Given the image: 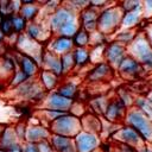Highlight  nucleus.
I'll list each match as a JSON object with an SVG mask.
<instances>
[{
  "label": "nucleus",
  "instance_id": "f257e3e1",
  "mask_svg": "<svg viewBox=\"0 0 152 152\" xmlns=\"http://www.w3.org/2000/svg\"><path fill=\"white\" fill-rule=\"evenodd\" d=\"M124 13L125 11L120 6V4H113L112 6L102 10L99 17L97 30L106 37L116 33L121 27Z\"/></svg>",
  "mask_w": 152,
  "mask_h": 152
},
{
  "label": "nucleus",
  "instance_id": "f03ea898",
  "mask_svg": "<svg viewBox=\"0 0 152 152\" xmlns=\"http://www.w3.org/2000/svg\"><path fill=\"white\" fill-rule=\"evenodd\" d=\"M127 52L128 56L137 59L147 72L152 71V46L141 30L137 34L135 39L127 45Z\"/></svg>",
  "mask_w": 152,
  "mask_h": 152
},
{
  "label": "nucleus",
  "instance_id": "7ed1b4c3",
  "mask_svg": "<svg viewBox=\"0 0 152 152\" xmlns=\"http://www.w3.org/2000/svg\"><path fill=\"white\" fill-rule=\"evenodd\" d=\"M124 122L125 125L131 126L138 131L145 141H148L150 145H152V120L144 112H141L135 106L128 108Z\"/></svg>",
  "mask_w": 152,
  "mask_h": 152
},
{
  "label": "nucleus",
  "instance_id": "20e7f679",
  "mask_svg": "<svg viewBox=\"0 0 152 152\" xmlns=\"http://www.w3.org/2000/svg\"><path fill=\"white\" fill-rule=\"evenodd\" d=\"M52 134L75 138L82 131L81 119L71 113H65L49 125Z\"/></svg>",
  "mask_w": 152,
  "mask_h": 152
},
{
  "label": "nucleus",
  "instance_id": "39448f33",
  "mask_svg": "<svg viewBox=\"0 0 152 152\" xmlns=\"http://www.w3.org/2000/svg\"><path fill=\"white\" fill-rule=\"evenodd\" d=\"M77 20H80V14L62 1V5L48 18V25L52 36H57L65 25Z\"/></svg>",
  "mask_w": 152,
  "mask_h": 152
},
{
  "label": "nucleus",
  "instance_id": "423d86ee",
  "mask_svg": "<svg viewBox=\"0 0 152 152\" xmlns=\"http://www.w3.org/2000/svg\"><path fill=\"white\" fill-rule=\"evenodd\" d=\"M13 94L12 96L15 100H20V101H31V102H38L40 103L43 101V99L45 97V95L48 94L40 86L38 78L34 80H28L25 83H23L21 86L14 88V89H10Z\"/></svg>",
  "mask_w": 152,
  "mask_h": 152
},
{
  "label": "nucleus",
  "instance_id": "0eeeda50",
  "mask_svg": "<svg viewBox=\"0 0 152 152\" xmlns=\"http://www.w3.org/2000/svg\"><path fill=\"white\" fill-rule=\"evenodd\" d=\"M112 140L113 142L129 146L137 151L141 150L147 144L138 131H135L133 127L127 126L125 124L112 135Z\"/></svg>",
  "mask_w": 152,
  "mask_h": 152
},
{
  "label": "nucleus",
  "instance_id": "6e6552de",
  "mask_svg": "<svg viewBox=\"0 0 152 152\" xmlns=\"http://www.w3.org/2000/svg\"><path fill=\"white\" fill-rule=\"evenodd\" d=\"M15 46H17V52L32 57L42 66V58H43V53L45 51V48L43 46L42 43H38V42L31 39L25 33H21L18 36Z\"/></svg>",
  "mask_w": 152,
  "mask_h": 152
},
{
  "label": "nucleus",
  "instance_id": "1a4fd4ad",
  "mask_svg": "<svg viewBox=\"0 0 152 152\" xmlns=\"http://www.w3.org/2000/svg\"><path fill=\"white\" fill-rule=\"evenodd\" d=\"M75 101L76 100H70L68 97L62 96L55 90L45 95L43 101L38 104V109H51V110L69 113Z\"/></svg>",
  "mask_w": 152,
  "mask_h": 152
},
{
  "label": "nucleus",
  "instance_id": "9d476101",
  "mask_svg": "<svg viewBox=\"0 0 152 152\" xmlns=\"http://www.w3.org/2000/svg\"><path fill=\"white\" fill-rule=\"evenodd\" d=\"M116 71L119 72V75H120L121 78L127 80V81H137V80H140V78H142L147 74V71L145 70V68L137 59H134L131 56H127L122 61V63L120 64V66L118 68Z\"/></svg>",
  "mask_w": 152,
  "mask_h": 152
},
{
  "label": "nucleus",
  "instance_id": "9b49d317",
  "mask_svg": "<svg viewBox=\"0 0 152 152\" xmlns=\"http://www.w3.org/2000/svg\"><path fill=\"white\" fill-rule=\"evenodd\" d=\"M128 56L127 45L119 43L116 40H112L107 43L104 50V62L108 63L115 71L122 63V61Z\"/></svg>",
  "mask_w": 152,
  "mask_h": 152
},
{
  "label": "nucleus",
  "instance_id": "f8f14e48",
  "mask_svg": "<svg viewBox=\"0 0 152 152\" xmlns=\"http://www.w3.org/2000/svg\"><path fill=\"white\" fill-rule=\"evenodd\" d=\"M25 34L28 36L31 39L38 42V43H45L52 38V33L49 28L48 20L44 21L43 19H37L34 21H31L27 24Z\"/></svg>",
  "mask_w": 152,
  "mask_h": 152
},
{
  "label": "nucleus",
  "instance_id": "ddd939ff",
  "mask_svg": "<svg viewBox=\"0 0 152 152\" xmlns=\"http://www.w3.org/2000/svg\"><path fill=\"white\" fill-rule=\"evenodd\" d=\"M127 107L122 103V101L118 97L114 96L110 99L108 107L106 109V113L103 115V119L113 122V124H118V125H122V122L125 121L126 114H127Z\"/></svg>",
  "mask_w": 152,
  "mask_h": 152
},
{
  "label": "nucleus",
  "instance_id": "4468645a",
  "mask_svg": "<svg viewBox=\"0 0 152 152\" xmlns=\"http://www.w3.org/2000/svg\"><path fill=\"white\" fill-rule=\"evenodd\" d=\"M75 145L77 152H94L101 147V139L99 134L81 131L75 138Z\"/></svg>",
  "mask_w": 152,
  "mask_h": 152
},
{
  "label": "nucleus",
  "instance_id": "2eb2a0df",
  "mask_svg": "<svg viewBox=\"0 0 152 152\" xmlns=\"http://www.w3.org/2000/svg\"><path fill=\"white\" fill-rule=\"evenodd\" d=\"M115 70L106 62L93 65L87 72V81L91 83H106L114 77Z\"/></svg>",
  "mask_w": 152,
  "mask_h": 152
},
{
  "label": "nucleus",
  "instance_id": "dca6fc26",
  "mask_svg": "<svg viewBox=\"0 0 152 152\" xmlns=\"http://www.w3.org/2000/svg\"><path fill=\"white\" fill-rule=\"evenodd\" d=\"M51 131L49 126L38 122V124H28L27 122V132H26V141L32 144H39L45 140H50Z\"/></svg>",
  "mask_w": 152,
  "mask_h": 152
},
{
  "label": "nucleus",
  "instance_id": "f3484780",
  "mask_svg": "<svg viewBox=\"0 0 152 152\" xmlns=\"http://www.w3.org/2000/svg\"><path fill=\"white\" fill-rule=\"evenodd\" d=\"M15 57H17V63H18V68L30 78V80H34L38 78V75L42 70V66L30 56L15 52Z\"/></svg>",
  "mask_w": 152,
  "mask_h": 152
},
{
  "label": "nucleus",
  "instance_id": "a211bd4d",
  "mask_svg": "<svg viewBox=\"0 0 152 152\" xmlns=\"http://www.w3.org/2000/svg\"><path fill=\"white\" fill-rule=\"evenodd\" d=\"M48 50L52 51L57 56H63L68 52H71L75 49L72 38H66L62 36H52L48 43Z\"/></svg>",
  "mask_w": 152,
  "mask_h": 152
},
{
  "label": "nucleus",
  "instance_id": "6ab92c4d",
  "mask_svg": "<svg viewBox=\"0 0 152 152\" xmlns=\"http://www.w3.org/2000/svg\"><path fill=\"white\" fill-rule=\"evenodd\" d=\"M99 17H100V11L88 7L84 11L80 13V24L81 28L88 31L89 33H93L97 31V23H99Z\"/></svg>",
  "mask_w": 152,
  "mask_h": 152
},
{
  "label": "nucleus",
  "instance_id": "aec40b11",
  "mask_svg": "<svg viewBox=\"0 0 152 152\" xmlns=\"http://www.w3.org/2000/svg\"><path fill=\"white\" fill-rule=\"evenodd\" d=\"M42 69L49 70V71L56 74L57 76H59L61 78L64 77L62 63H61V56H57L56 53L48 50L46 48H45V51H44L43 58H42Z\"/></svg>",
  "mask_w": 152,
  "mask_h": 152
},
{
  "label": "nucleus",
  "instance_id": "412c9836",
  "mask_svg": "<svg viewBox=\"0 0 152 152\" xmlns=\"http://www.w3.org/2000/svg\"><path fill=\"white\" fill-rule=\"evenodd\" d=\"M23 7L19 12V14L27 21H34L38 19L40 11H42V5L40 1H34V0H21Z\"/></svg>",
  "mask_w": 152,
  "mask_h": 152
},
{
  "label": "nucleus",
  "instance_id": "4be33fe9",
  "mask_svg": "<svg viewBox=\"0 0 152 152\" xmlns=\"http://www.w3.org/2000/svg\"><path fill=\"white\" fill-rule=\"evenodd\" d=\"M38 81L42 86V88L46 91V93H51V91H55L58 86L61 84L62 80L59 76H57L56 74L49 71V70H44L42 69L39 75H38Z\"/></svg>",
  "mask_w": 152,
  "mask_h": 152
},
{
  "label": "nucleus",
  "instance_id": "5701e85b",
  "mask_svg": "<svg viewBox=\"0 0 152 152\" xmlns=\"http://www.w3.org/2000/svg\"><path fill=\"white\" fill-rule=\"evenodd\" d=\"M81 124H82V131L99 135L102 132V120L91 112L86 113L81 118Z\"/></svg>",
  "mask_w": 152,
  "mask_h": 152
},
{
  "label": "nucleus",
  "instance_id": "b1692460",
  "mask_svg": "<svg viewBox=\"0 0 152 152\" xmlns=\"http://www.w3.org/2000/svg\"><path fill=\"white\" fill-rule=\"evenodd\" d=\"M142 17H144L142 7H141V8L133 10V11L125 12V13H124V17H122V21H121V27H120V30L138 28L137 26H139L140 21L142 20Z\"/></svg>",
  "mask_w": 152,
  "mask_h": 152
},
{
  "label": "nucleus",
  "instance_id": "393cba45",
  "mask_svg": "<svg viewBox=\"0 0 152 152\" xmlns=\"http://www.w3.org/2000/svg\"><path fill=\"white\" fill-rule=\"evenodd\" d=\"M50 144L52 145L55 152H66L70 148L75 147V140L74 138L69 137H63V135H57V134H51L50 137Z\"/></svg>",
  "mask_w": 152,
  "mask_h": 152
},
{
  "label": "nucleus",
  "instance_id": "a878e982",
  "mask_svg": "<svg viewBox=\"0 0 152 152\" xmlns=\"http://www.w3.org/2000/svg\"><path fill=\"white\" fill-rule=\"evenodd\" d=\"M110 96L106 95V94H101V95H97L95 97H93L90 101H89V107L91 109V113H94L95 115H101L103 116L104 113H106V109L108 107V103L110 101Z\"/></svg>",
  "mask_w": 152,
  "mask_h": 152
},
{
  "label": "nucleus",
  "instance_id": "bb28decb",
  "mask_svg": "<svg viewBox=\"0 0 152 152\" xmlns=\"http://www.w3.org/2000/svg\"><path fill=\"white\" fill-rule=\"evenodd\" d=\"M18 142H20V141H19V139L14 132L13 125H6V127L2 132V135L0 138V148L7 151L8 148L17 145Z\"/></svg>",
  "mask_w": 152,
  "mask_h": 152
},
{
  "label": "nucleus",
  "instance_id": "cd10ccee",
  "mask_svg": "<svg viewBox=\"0 0 152 152\" xmlns=\"http://www.w3.org/2000/svg\"><path fill=\"white\" fill-rule=\"evenodd\" d=\"M56 91L64 97H68L70 100H76V97L78 95V84L75 81L65 80V81L61 82V84L58 86Z\"/></svg>",
  "mask_w": 152,
  "mask_h": 152
},
{
  "label": "nucleus",
  "instance_id": "c85d7f7f",
  "mask_svg": "<svg viewBox=\"0 0 152 152\" xmlns=\"http://www.w3.org/2000/svg\"><path fill=\"white\" fill-rule=\"evenodd\" d=\"M76 69H82L90 64V48H75L72 50Z\"/></svg>",
  "mask_w": 152,
  "mask_h": 152
},
{
  "label": "nucleus",
  "instance_id": "c756f323",
  "mask_svg": "<svg viewBox=\"0 0 152 152\" xmlns=\"http://www.w3.org/2000/svg\"><path fill=\"white\" fill-rule=\"evenodd\" d=\"M139 28H128V30H119L116 33H115V38H114V40H116V42H119V43H122V44H125V45H128V44H131L134 39H135V37H137V34L139 33Z\"/></svg>",
  "mask_w": 152,
  "mask_h": 152
},
{
  "label": "nucleus",
  "instance_id": "7c9ffc66",
  "mask_svg": "<svg viewBox=\"0 0 152 152\" xmlns=\"http://www.w3.org/2000/svg\"><path fill=\"white\" fill-rule=\"evenodd\" d=\"M72 42L75 48H90V33L83 28H80V31L72 38Z\"/></svg>",
  "mask_w": 152,
  "mask_h": 152
},
{
  "label": "nucleus",
  "instance_id": "2f4dec72",
  "mask_svg": "<svg viewBox=\"0 0 152 152\" xmlns=\"http://www.w3.org/2000/svg\"><path fill=\"white\" fill-rule=\"evenodd\" d=\"M61 63H62V69H63V76H66L71 74L74 70H76V64H75L72 51L61 56Z\"/></svg>",
  "mask_w": 152,
  "mask_h": 152
},
{
  "label": "nucleus",
  "instance_id": "473e14b6",
  "mask_svg": "<svg viewBox=\"0 0 152 152\" xmlns=\"http://www.w3.org/2000/svg\"><path fill=\"white\" fill-rule=\"evenodd\" d=\"M106 45H99V46H93L90 48V64H100L104 62V50H106Z\"/></svg>",
  "mask_w": 152,
  "mask_h": 152
},
{
  "label": "nucleus",
  "instance_id": "72a5a7b5",
  "mask_svg": "<svg viewBox=\"0 0 152 152\" xmlns=\"http://www.w3.org/2000/svg\"><path fill=\"white\" fill-rule=\"evenodd\" d=\"M11 18H12V24H13L14 33H17V34L25 33L28 23H27V21H26L19 13H18V14H13V15H11Z\"/></svg>",
  "mask_w": 152,
  "mask_h": 152
},
{
  "label": "nucleus",
  "instance_id": "f704fd0d",
  "mask_svg": "<svg viewBox=\"0 0 152 152\" xmlns=\"http://www.w3.org/2000/svg\"><path fill=\"white\" fill-rule=\"evenodd\" d=\"M28 80H30V78L18 68V69L15 70V72L12 75L10 82H8V88H10V89H14V88L21 86L23 83H25V82L28 81Z\"/></svg>",
  "mask_w": 152,
  "mask_h": 152
},
{
  "label": "nucleus",
  "instance_id": "c9c22d12",
  "mask_svg": "<svg viewBox=\"0 0 152 152\" xmlns=\"http://www.w3.org/2000/svg\"><path fill=\"white\" fill-rule=\"evenodd\" d=\"M116 96L122 101V103H124L127 108H131V107L134 106L135 97L132 95V93H131L128 89H126V88H120V89H118Z\"/></svg>",
  "mask_w": 152,
  "mask_h": 152
},
{
  "label": "nucleus",
  "instance_id": "e433bc0d",
  "mask_svg": "<svg viewBox=\"0 0 152 152\" xmlns=\"http://www.w3.org/2000/svg\"><path fill=\"white\" fill-rule=\"evenodd\" d=\"M64 4L68 5L71 10H74L78 14L86 8L90 7V1H86V0H68V1H64Z\"/></svg>",
  "mask_w": 152,
  "mask_h": 152
},
{
  "label": "nucleus",
  "instance_id": "4c0bfd02",
  "mask_svg": "<svg viewBox=\"0 0 152 152\" xmlns=\"http://www.w3.org/2000/svg\"><path fill=\"white\" fill-rule=\"evenodd\" d=\"M14 132L19 139L20 142H25L26 141V132H27V122L25 121H19L15 125H13Z\"/></svg>",
  "mask_w": 152,
  "mask_h": 152
},
{
  "label": "nucleus",
  "instance_id": "58836bf2",
  "mask_svg": "<svg viewBox=\"0 0 152 152\" xmlns=\"http://www.w3.org/2000/svg\"><path fill=\"white\" fill-rule=\"evenodd\" d=\"M0 30L4 32V34H5L6 37H10L11 34L14 33L11 15H10V17H4V19H2V21H1V24H0Z\"/></svg>",
  "mask_w": 152,
  "mask_h": 152
},
{
  "label": "nucleus",
  "instance_id": "ea45409f",
  "mask_svg": "<svg viewBox=\"0 0 152 152\" xmlns=\"http://www.w3.org/2000/svg\"><path fill=\"white\" fill-rule=\"evenodd\" d=\"M106 44V36L101 33L99 30L90 33V48L93 46H99Z\"/></svg>",
  "mask_w": 152,
  "mask_h": 152
},
{
  "label": "nucleus",
  "instance_id": "a19ab883",
  "mask_svg": "<svg viewBox=\"0 0 152 152\" xmlns=\"http://www.w3.org/2000/svg\"><path fill=\"white\" fill-rule=\"evenodd\" d=\"M69 113H71V114H74V115H76V116H78V118L81 119V118H82L86 113H88V112L86 110V107H84L83 103H81V102H78V101H75Z\"/></svg>",
  "mask_w": 152,
  "mask_h": 152
},
{
  "label": "nucleus",
  "instance_id": "79ce46f5",
  "mask_svg": "<svg viewBox=\"0 0 152 152\" xmlns=\"http://www.w3.org/2000/svg\"><path fill=\"white\" fill-rule=\"evenodd\" d=\"M120 6L122 7V10L125 12H128V11H133V10H137V8H141L142 7V1H122V2H119Z\"/></svg>",
  "mask_w": 152,
  "mask_h": 152
},
{
  "label": "nucleus",
  "instance_id": "37998d69",
  "mask_svg": "<svg viewBox=\"0 0 152 152\" xmlns=\"http://www.w3.org/2000/svg\"><path fill=\"white\" fill-rule=\"evenodd\" d=\"M114 2H109V1H104V0H95V1H90V7L97 10V11H102L109 6H112Z\"/></svg>",
  "mask_w": 152,
  "mask_h": 152
},
{
  "label": "nucleus",
  "instance_id": "c03bdc74",
  "mask_svg": "<svg viewBox=\"0 0 152 152\" xmlns=\"http://www.w3.org/2000/svg\"><path fill=\"white\" fill-rule=\"evenodd\" d=\"M0 13L4 17H10L12 15L11 11V0H2L0 1Z\"/></svg>",
  "mask_w": 152,
  "mask_h": 152
},
{
  "label": "nucleus",
  "instance_id": "a18cd8bd",
  "mask_svg": "<svg viewBox=\"0 0 152 152\" xmlns=\"http://www.w3.org/2000/svg\"><path fill=\"white\" fill-rule=\"evenodd\" d=\"M38 150L39 152H55L52 145L50 144L49 140H45V141H42L38 144Z\"/></svg>",
  "mask_w": 152,
  "mask_h": 152
},
{
  "label": "nucleus",
  "instance_id": "49530a36",
  "mask_svg": "<svg viewBox=\"0 0 152 152\" xmlns=\"http://www.w3.org/2000/svg\"><path fill=\"white\" fill-rule=\"evenodd\" d=\"M141 31L144 32V34L146 36L148 43H150L151 46H152V21H148V23L144 26V28H142Z\"/></svg>",
  "mask_w": 152,
  "mask_h": 152
},
{
  "label": "nucleus",
  "instance_id": "de8ad7c7",
  "mask_svg": "<svg viewBox=\"0 0 152 152\" xmlns=\"http://www.w3.org/2000/svg\"><path fill=\"white\" fill-rule=\"evenodd\" d=\"M142 12L146 17L152 15V1H142Z\"/></svg>",
  "mask_w": 152,
  "mask_h": 152
},
{
  "label": "nucleus",
  "instance_id": "09e8293b",
  "mask_svg": "<svg viewBox=\"0 0 152 152\" xmlns=\"http://www.w3.org/2000/svg\"><path fill=\"white\" fill-rule=\"evenodd\" d=\"M24 152H39V150H38V144L24 142Z\"/></svg>",
  "mask_w": 152,
  "mask_h": 152
},
{
  "label": "nucleus",
  "instance_id": "8fccbe9b",
  "mask_svg": "<svg viewBox=\"0 0 152 152\" xmlns=\"http://www.w3.org/2000/svg\"><path fill=\"white\" fill-rule=\"evenodd\" d=\"M7 152H24V142H18L7 150Z\"/></svg>",
  "mask_w": 152,
  "mask_h": 152
},
{
  "label": "nucleus",
  "instance_id": "3c124183",
  "mask_svg": "<svg viewBox=\"0 0 152 152\" xmlns=\"http://www.w3.org/2000/svg\"><path fill=\"white\" fill-rule=\"evenodd\" d=\"M6 36L4 34V32L0 30V48H2L4 45H5V43H6Z\"/></svg>",
  "mask_w": 152,
  "mask_h": 152
},
{
  "label": "nucleus",
  "instance_id": "603ef678",
  "mask_svg": "<svg viewBox=\"0 0 152 152\" xmlns=\"http://www.w3.org/2000/svg\"><path fill=\"white\" fill-rule=\"evenodd\" d=\"M107 152H121V150H120V147H119V145L118 144H115L114 142V145L107 151Z\"/></svg>",
  "mask_w": 152,
  "mask_h": 152
},
{
  "label": "nucleus",
  "instance_id": "864d4df0",
  "mask_svg": "<svg viewBox=\"0 0 152 152\" xmlns=\"http://www.w3.org/2000/svg\"><path fill=\"white\" fill-rule=\"evenodd\" d=\"M138 152H152V145H150V144L147 145V144H146V145H145L141 150H139Z\"/></svg>",
  "mask_w": 152,
  "mask_h": 152
},
{
  "label": "nucleus",
  "instance_id": "5fc2aeb1",
  "mask_svg": "<svg viewBox=\"0 0 152 152\" xmlns=\"http://www.w3.org/2000/svg\"><path fill=\"white\" fill-rule=\"evenodd\" d=\"M5 127H6V125H5V124H0V138H1V135H2V132H4Z\"/></svg>",
  "mask_w": 152,
  "mask_h": 152
},
{
  "label": "nucleus",
  "instance_id": "6e6d98bb",
  "mask_svg": "<svg viewBox=\"0 0 152 152\" xmlns=\"http://www.w3.org/2000/svg\"><path fill=\"white\" fill-rule=\"evenodd\" d=\"M146 97H147V99H148V100H150V101L152 102V90L147 93V95H146Z\"/></svg>",
  "mask_w": 152,
  "mask_h": 152
},
{
  "label": "nucleus",
  "instance_id": "4d7b16f0",
  "mask_svg": "<svg viewBox=\"0 0 152 152\" xmlns=\"http://www.w3.org/2000/svg\"><path fill=\"white\" fill-rule=\"evenodd\" d=\"M94 152H107V151H106V150H103L102 147H100V148H97V150H95Z\"/></svg>",
  "mask_w": 152,
  "mask_h": 152
},
{
  "label": "nucleus",
  "instance_id": "13d9d810",
  "mask_svg": "<svg viewBox=\"0 0 152 152\" xmlns=\"http://www.w3.org/2000/svg\"><path fill=\"white\" fill-rule=\"evenodd\" d=\"M2 19H4V15L0 13V24H1V21H2Z\"/></svg>",
  "mask_w": 152,
  "mask_h": 152
},
{
  "label": "nucleus",
  "instance_id": "bf43d9fd",
  "mask_svg": "<svg viewBox=\"0 0 152 152\" xmlns=\"http://www.w3.org/2000/svg\"><path fill=\"white\" fill-rule=\"evenodd\" d=\"M0 152H7L6 150H2V148H0Z\"/></svg>",
  "mask_w": 152,
  "mask_h": 152
}]
</instances>
